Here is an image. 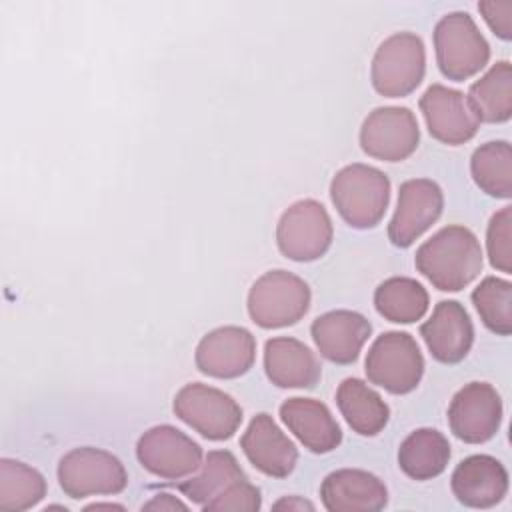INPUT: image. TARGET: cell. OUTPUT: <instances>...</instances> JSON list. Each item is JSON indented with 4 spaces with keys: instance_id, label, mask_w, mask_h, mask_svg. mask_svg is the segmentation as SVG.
<instances>
[{
    "instance_id": "obj_32",
    "label": "cell",
    "mask_w": 512,
    "mask_h": 512,
    "mask_svg": "<svg viewBox=\"0 0 512 512\" xmlns=\"http://www.w3.org/2000/svg\"><path fill=\"white\" fill-rule=\"evenodd\" d=\"M262 506L260 490L248 482V478H240L230 484L224 492L208 500L202 510L204 512H256Z\"/></svg>"
},
{
    "instance_id": "obj_24",
    "label": "cell",
    "mask_w": 512,
    "mask_h": 512,
    "mask_svg": "<svg viewBox=\"0 0 512 512\" xmlns=\"http://www.w3.org/2000/svg\"><path fill=\"white\" fill-rule=\"evenodd\" d=\"M450 460V444L446 436L434 428L414 430L398 448L400 470L414 480H430L440 476Z\"/></svg>"
},
{
    "instance_id": "obj_1",
    "label": "cell",
    "mask_w": 512,
    "mask_h": 512,
    "mask_svg": "<svg viewBox=\"0 0 512 512\" xmlns=\"http://www.w3.org/2000/svg\"><path fill=\"white\" fill-rule=\"evenodd\" d=\"M414 262L418 272L428 278L434 288L458 292L482 272L484 256L472 230L450 224L420 244Z\"/></svg>"
},
{
    "instance_id": "obj_13",
    "label": "cell",
    "mask_w": 512,
    "mask_h": 512,
    "mask_svg": "<svg viewBox=\"0 0 512 512\" xmlns=\"http://www.w3.org/2000/svg\"><path fill=\"white\" fill-rule=\"evenodd\" d=\"M444 194L428 178H414L400 184L398 204L388 224V238L398 248L412 246L442 214Z\"/></svg>"
},
{
    "instance_id": "obj_2",
    "label": "cell",
    "mask_w": 512,
    "mask_h": 512,
    "mask_svg": "<svg viewBox=\"0 0 512 512\" xmlns=\"http://www.w3.org/2000/svg\"><path fill=\"white\" fill-rule=\"evenodd\" d=\"M330 198L346 224L358 230L374 228L390 202L388 176L368 164H350L330 182Z\"/></svg>"
},
{
    "instance_id": "obj_18",
    "label": "cell",
    "mask_w": 512,
    "mask_h": 512,
    "mask_svg": "<svg viewBox=\"0 0 512 512\" xmlns=\"http://www.w3.org/2000/svg\"><path fill=\"white\" fill-rule=\"evenodd\" d=\"M320 500L330 512H378L388 502V490L372 472L340 468L322 480Z\"/></svg>"
},
{
    "instance_id": "obj_7",
    "label": "cell",
    "mask_w": 512,
    "mask_h": 512,
    "mask_svg": "<svg viewBox=\"0 0 512 512\" xmlns=\"http://www.w3.org/2000/svg\"><path fill=\"white\" fill-rule=\"evenodd\" d=\"M172 410L208 440L232 438L242 422V408L230 394L200 382L182 386L174 396Z\"/></svg>"
},
{
    "instance_id": "obj_9",
    "label": "cell",
    "mask_w": 512,
    "mask_h": 512,
    "mask_svg": "<svg viewBox=\"0 0 512 512\" xmlns=\"http://www.w3.org/2000/svg\"><path fill=\"white\" fill-rule=\"evenodd\" d=\"M332 236V220L326 208L310 198L288 206L276 226V244L294 262L322 258L332 244Z\"/></svg>"
},
{
    "instance_id": "obj_12",
    "label": "cell",
    "mask_w": 512,
    "mask_h": 512,
    "mask_svg": "<svg viewBox=\"0 0 512 512\" xmlns=\"http://www.w3.org/2000/svg\"><path fill=\"white\" fill-rule=\"evenodd\" d=\"M502 400L488 382H470L460 388L448 406L452 434L466 444L488 442L500 428Z\"/></svg>"
},
{
    "instance_id": "obj_16",
    "label": "cell",
    "mask_w": 512,
    "mask_h": 512,
    "mask_svg": "<svg viewBox=\"0 0 512 512\" xmlns=\"http://www.w3.org/2000/svg\"><path fill=\"white\" fill-rule=\"evenodd\" d=\"M420 336L434 360L456 364L466 358L474 342V326L466 308L456 300H442L420 326Z\"/></svg>"
},
{
    "instance_id": "obj_11",
    "label": "cell",
    "mask_w": 512,
    "mask_h": 512,
    "mask_svg": "<svg viewBox=\"0 0 512 512\" xmlns=\"http://www.w3.org/2000/svg\"><path fill=\"white\" fill-rule=\"evenodd\" d=\"M136 456L142 468L166 480L186 478L202 466V448L170 424L146 430L136 444Z\"/></svg>"
},
{
    "instance_id": "obj_21",
    "label": "cell",
    "mask_w": 512,
    "mask_h": 512,
    "mask_svg": "<svg viewBox=\"0 0 512 512\" xmlns=\"http://www.w3.org/2000/svg\"><path fill=\"white\" fill-rule=\"evenodd\" d=\"M288 430L314 454H326L342 442V430L330 408L314 398H288L280 406Z\"/></svg>"
},
{
    "instance_id": "obj_8",
    "label": "cell",
    "mask_w": 512,
    "mask_h": 512,
    "mask_svg": "<svg viewBox=\"0 0 512 512\" xmlns=\"http://www.w3.org/2000/svg\"><path fill=\"white\" fill-rule=\"evenodd\" d=\"M58 480L66 496L80 500L94 494L122 492L128 484V474L114 454L102 448L82 446L60 458Z\"/></svg>"
},
{
    "instance_id": "obj_35",
    "label": "cell",
    "mask_w": 512,
    "mask_h": 512,
    "mask_svg": "<svg viewBox=\"0 0 512 512\" xmlns=\"http://www.w3.org/2000/svg\"><path fill=\"white\" fill-rule=\"evenodd\" d=\"M274 510H314V504L300 496H286L272 504Z\"/></svg>"
},
{
    "instance_id": "obj_15",
    "label": "cell",
    "mask_w": 512,
    "mask_h": 512,
    "mask_svg": "<svg viewBox=\"0 0 512 512\" xmlns=\"http://www.w3.org/2000/svg\"><path fill=\"white\" fill-rule=\"evenodd\" d=\"M256 358V340L242 326H222L208 332L196 346V368L212 378H238Z\"/></svg>"
},
{
    "instance_id": "obj_25",
    "label": "cell",
    "mask_w": 512,
    "mask_h": 512,
    "mask_svg": "<svg viewBox=\"0 0 512 512\" xmlns=\"http://www.w3.org/2000/svg\"><path fill=\"white\" fill-rule=\"evenodd\" d=\"M468 102L480 122H506L512 116V66L496 62L468 90Z\"/></svg>"
},
{
    "instance_id": "obj_22",
    "label": "cell",
    "mask_w": 512,
    "mask_h": 512,
    "mask_svg": "<svg viewBox=\"0 0 512 512\" xmlns=\"http://www.w3.org/2000/svg\"><path fill=\"white\" fill-rule=\"evenodd\" d=\"M264 370L268 380L278 388H314L322 374L314 352L290 336L266 340Z\"/></svg>"
},
{
    "instance_id": "obj_31",
    "label": "cell",
    "mask_w": 512,
    "mask_h": 512,
    "mask_svg": "<svg viewBox=\"0 0 512 512\" xmlns=\"http://www.w3.org/2000/svg\"><path fill=\"white\" fill-rule=\"evenodd\" d=\"M486 248L490 266L510 274L512 272V206L500 208L488 224Z\"/></svg>"
},
{
    "instance_id": "obj_6",
    "label": "cell",
    "mask_w": 512,
    "mask_h": 512,
    "mask_svg": "<svg viewBox=\"0 0 512 512\" xmlns=\"http://www.w3.org/2000/svg\"><path fill=\"white\" fill-rule=\"evenodd\" d=\"M364 370L368 380L386 392L408 394L422 380L424 358L408 332L392 330L380 334L372 342Z\"/></svg>"
},
{
    "instance_id": "obj_3",
    "label": "cell",
    "mask_w": 512,
    "mask_h": 512,
    "mask_svg": "<svg viewBox=\"0 0 512 512\" xmlns=\"http://www.w3.org/2000/svg\"><path fill=\"white\" fill-rule=\"evenodd\" d=\"M436 64L448 80L464 82L490 60V46L468 12H450L434 28Z\"/></svg>"
},
{
    "instance_id": "obj_23",
    "label": "cell",
    "mask_w": 512,
    "mask_h": 512,
    "mask_svg": "<svg viewBox=\"0 0 512 512\" xmlns=\"http://www.w3.org/2000/svg\"><path fill=\"white\" fill-rule=\"evenodd\" d=\"M336 406L348 426L360 436H376L390 418L382 396L360 378H346L336 390Z\"/></svg>"
},
{
    "instance_id": "obj_33",
    "label": "cell",
    "mask_w": 512,
    "mask_h": 512,
    "mask_svg": "<svg viewBox=\"0 0 512 512\" xmlns=\"http://www.w3.org/2000/svg\"><path fill=\"white\" fill-rule=\"evenodd\" d=\"M478 10L484 22L490 26V30L498 38L502 40L512 38V2L484 0V2H478Z\"/></svg>"
},
{
    "instance_id": "obj_30",
    "label": "cell",
    "mask_w": 512,
    "mask_h": 512,
    "mask_svg": "<svg viewBox=\"0 0 512 512\" xmlns=\"http://www.w3.org/2000/svg\"><path fill=\"white\" fill-rule=\"evenodd\" d=\"M472 304L488 330L500 336L512 332V284L498 276H486L472 290Z\"/></svg>"
},
{
    "instance_id": "obj_5",
    "label": "cell",
    "mask_w": 512,
    "mask_h": 512,
    "mask_svg": "<svg viewBox=\"0 0 512 512\" xmlns=\"http://www.w3.org/2000/svg\"><path fill=\"white\" fill-rule=\"evenodd\" d=\"M246 306L260 328L292 326L310 308V288L292 272L270 270L252 284Z\"/></svg>"
},
{
    "instance_id": "obj_29",
    "label": "cell",
    "mask_w": 512,
    "mask_h": 512,
    "mask_svg": "<svg viewBox=\"0 0 512 512\" xmlns=\"http://www.w3.org/2000/svg\"><path fill=\"white\" fill-rule=\"evenodd\" d=\"M44 496L46 480L36 468L10 458L0 460V510H28Z\"/></svg>"
},
{
    "instance_id": "obj_34",
    "label": "cell",
    "mask_w": 512,
    "mask_h": 512,
    "mask_svg": "<svg viewBox=\"0 0 512 512\" xmlns=\"http://www.w3.org/2000/svg\"><path fill=\"white\" fill-rule=\"evenodd\" d=\"M142 510H160V512L168 510V512H172V510H188V506L184 502H180L178 498H174L172 494L162 492V494H156L146 504H142Z\"/></svg>"
},
{
    "instance_id": "obj_36",
    "label": "cell",
    "mask_w": 512,
    "mask_h": 512,
    "mask_svg": "<svg viewBox=\"0 0 512 512\" xmlns=\"http://www.w3.org/2000/svg\"><path fill=\"white\" fill-rule=\"evenodd\" d=\"M98 508H120V510H124L120 504H110V502H96V504L86 506V510H98Z\"/></svg>"
},
{
    "instance_id": "obj_26",
    "label": "cell",
    "mask_w": 512,
    "mask_h": 512,
    "mask_svg": "<svg viewBox=\"0 0 512 512\" xmlns=\"http://www.w3.org/2000/svg\"><path fill=\"white\" fill-rule=\"evenodd\" d=\"M428 292L414 278L392 276L374 292V306L384 320L396 324H412L428 312Z\"/></svg>"
},
{
    "instance_id": "obj_27",
    "label": "cell",
    "mask_w": 512,
    "mask_h": 512,
    "mask_svg": "<svg viewBox=\"0 0 512 512\" xmlns=\"http://www.w3.org/2000/svg\"><path fill=\"white\" fill-rule=\"evenodd\" d=\"M236 456L228 450H210L202 462V470L196 476L178 484V490L194 504L204 506L208 500L224 492L230 484L244 478Z\"/></svg>"
},
{
    "instance_id": "obj_19",
    "label": "cell",
    "mask_w": 512,
    "mask_h": 512,
    "mask_svg": "<svg viewBox=\"0 0 512 512\" xmlns=\"http://www.w3.org/2000/svg\"><path fill=\"white\" fill-rule=\"evenodd\" d=\"M310 334L320 356L334 364H352L370 338L372 324L360 312L332 310L312 322Z\"/></svg>"
},
{
    "instance_id": "obj_17",
    "label": "cell",
    "mask_w": 512,
    "mask_h": 512,
    "mask_svg": "<svg viewBox=\"0 0 512 512\" xmlns=\"http://www.w3.org/2000/svg\"><path fill=\"white\" fill-rule=\"evenodd\" d=\"M240 448L256 470L272 478L288 476L298 462V450L294 442L266 412L256 414L250 420L246 432L240 438Z\"/></svg>"
},
{
    "instance_id": "obj_28",
    "label": "cell",
    "mask_w": 512,
    "mask_h": 512,
    "mask_svg": "<svg viewBox=\"0 0 512 512\" xmlns=\"http://www.w3.org/2000/svg\"><path fill=\"white\" fill-rule=\"evenodd\" d=\"M476 186L494 198L512 196V148L506 140H492L478 146L470 160Z\"/></svg>"
},
{
    "instance_id": "obj_14",
    "label": "cell",
    "mask_w": 512,
    "mask_h": 512,
    "mask_svg": "<svg viewBox=\"0 0 512 512\" xmlns=\"http://www.w3.org/2000/svg\"><path fill=\"white\" fill-rule=\"evenodd\" d=\"M420 110L428 132L450 146L472 140L478 132L480 120L472 110L468 98L444 84H432L420 98Z\"/></svg>"
},
{
    "instance_id": "obj_10",
    "label": "cell",
    "mask_w": 512,
    "mask_h": 512,
    "mask_svg": "<svg viewBox=\"0 0 512 512\" xmlns=\"http://www.w3.org/2000/svg\"><path fill=\"white\" fill-rule=\"evenodd\" d=\"M420 142L416 116L404 106H380L372 110L360 128V148L384 162L406 160Z\"/></svg>"
},
{
    "instance_id": "obj_4",
    "label": "cell",
    "mask_w": 512,
    "mask_h": 512,
    "mask_svg": "<svg viewBox=\"0 0 512 512\" xmlns=\"http://www.w3.org/2000/svg\"><path fill=\"white\" fill-rule=\"evenodd\" d=\"M426 72V50L420 36L396 32L374 52L370 78L380 96L402 98L414 92Z\"/></svg>"
},
{
    "instance_id": "obj_20",
    "label": "cell",
    "mask_w": 512,
    "mask_h": 512,
    "mask_svg": "<svg viewBox=\"0 0 512 512\" xmlns=\"http://www.w3.org/2000/svg\"><path fill=\"white\" fill-rule=\"evenodd\" d=\"M450 486L464 506L492 508L508 492V472L494 456L474 454L454 468Z\"/></svg>"
}]
</instances>
